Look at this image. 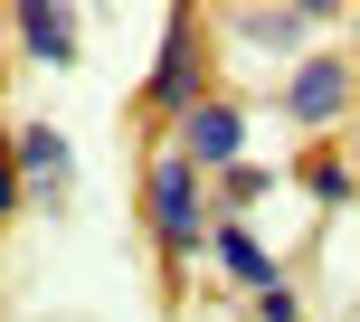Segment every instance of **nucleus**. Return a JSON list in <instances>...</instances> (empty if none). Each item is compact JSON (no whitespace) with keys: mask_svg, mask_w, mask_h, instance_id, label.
I'll use <instances>...</instances> for the list:
<instances>
[{"mask_svg":"<svg viewBox=\"0 0 360 322\" xmlns=\"http://www.w3.org/2000/svg\"><path fill=\"white\" fill-rule=\"evenodd\" d=\"M143 105L162 114V124H190L209 95H199V19L190 10H171V29H162V57H152V86H143Z\"/></svg>","mask_w":360,"mask_h":322,"instance_id":"f03ea898","label":"nucleus"},{"mask_svg":"<svg viewBox=\"0 0 360 322\" xmlns=\"http://www.w3.org/2000/svg\"><path fill=\"white\" fill-rule=\"evenodd\" d=\"M10 152H19V171H29L48 199L67 190V133H57V124H19V143H10Z\"/></svg>","mask_w":360,"mask_h":322,"instance_id":"6e6552de","label":"nucleus"},{"mask_svg":"<svg viewBox=\"0 0 360 322\" xmlns=\"http://www.w3.org/2000/svg\"><path fill=\"white\" fill-rule=\"evenodd\" d=\"M294 171H304V190L323 199V209H342V199H351V171H342V161H294Z\"/></svg>","mask_w":360,"mask_h":322,"instance_id":"9d476101","label":"nucleus"},{"mask_svg":"<svg viewBox=\"0 0 360 322\" xmlns=\"http://www.w3.org/2000/svg\"><path fill=\"white\" fill-rule=\"evenodd\" d=\"M342 105H351V67L342 57H304L285 86V114L294 124H342Z\"/></svg>","mask_w":360,"mask_h":322,"instance_id":"20e7f679","label":"nucleus"},{"mask_svg":"<svg viewBox=\"0 0 360 322\" xmlns=\"http://www.w3.org/2000/svg\"><path fill=\"white\" fill-rule=\"evenodd\" d=\"M180 161H199V171H237L247 161V124H237V105H199L190 124H180Z\"/></svg>","mask_w":360,"mask_h":322,"instance_id":"7ed1b4c3","label":"nucleus"},{"mask_svg":"<svg viewBox=\"0 0 360 322\" xmlns=\"http://www.w3.org/2000/svg\"><path fill=\"white\" fill-rule=\"evenodd\" d=\"M10 29H19V48H29L38 67H67V57H76V10H67V0H19Z\"/></svg>","mask_w":360,"mask_h":322,"instance_id":"39448f33","label":"nucleus"},{"mask_svg":"<svg viewBox=\"0 0 360 322\" xmlns=\"http://www.w3.org/2000/svg\"><path fill=\"white\" fill-rule=\"evenodd\" d=\"M256 322H304V313H294V294H285V285H266V294H256Z\"/></svg>","mask_w":360,"mask_h":322,"instance_id":"9b49d317","label":"nucleus"},{"mask_svg":"<svg viewBox=\"0 0 360 322\" xmlns=\"http://www.w3.org/2000/svg\"><path fill=\"white\" fill-rule=\"evenodd\" d=\"M209 247H218V266H228L247 294L285 285V275H275V247H256V228H247V218H218V228H209Z\"/></svg>","mask_w":360,"mask_h":322,"instance_id":"0eeeda50","label":"nucleus"},{"mask_svg":"<svg viewBox=\"0 0 360 322\" xmlns=\"http://www.w3.org/2000/svg\"><path fill=\"white\" fill-rule=\"evenodd\" d=\"M19 209V152H0V218Z\"/></svg>","mask_w":360,"mask_h":322,"instance_id":"f8f14e48","label":"nucleus"},{"mask_svg":"<svg viewBox=\"0 0 360 322\" xmlns=\"http://www.w3.org/2000/svg\"><path fill=\"white\" fill-rule=\"evenodd\" d=\"M332 19V0H285V10H237V38L247 48H304L313 29Z\"/></svg>","mask_w":360,"mask_h":322,"instance_id":"423d86ee","label":"nucleus"},{"mask_svg":"<svg viewBox=\"0 0 360 322\" xmlns=\"http://www.w3.org/2000/svg\"><path fill=\"white\" fill-rule=\"evenodd\" d=\"M143 218H152V237L171 247V266L209 247V228H218V218H209V171L180 161V143L143 161Z\"/></svg>","mask_w":360,"mask_h":322,"instance_id":"f257e3e1","label":"nucleus"},{"mask_svg":"<svg viewBox=\"0 0 360 322\" xmlns=\"http://www.w3.org/2000/svg\"><path fill=\"white\" fill-rule=\"evenodd\" d=\"M266 190H275V171H266V161H237V171H218V199H228V218H237V209H256Z\"/></svg>","mask_w":360,"mask_h":322,"instance_id":"1a4fd4ad","label":"nucleus"},{"mask_svg":"<svg viewBox=\"0 0 360 322\" xmlns=\"http://www.w3.org/2000/svg\"><path fill=\"white\" fill-rule=\"evenodd\" d=\"M0 19H10V10H0Z\"/></svg>","mask_w":360,"mask_h":322,"instance_id":"ddd939ff","label":"nucleus"}]
</instances>
